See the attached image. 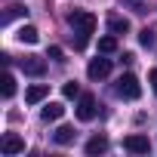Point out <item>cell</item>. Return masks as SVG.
<instances>
[{"label": "cell", "mask_w": 157, "mask_h": 157, "mask_svg": "<svg viewBox=\"0 0 157 157\" xmlns=\"http://www.w3.org/2000/svg\"><path fill=\"white\" fill-rule=\"evenodd\" d=\"M49 59H56V62H62V49H59V46H49Z\"/></svg>", "instance_id": "obj_19"}, {"label": "cell", "mask_w": 157, "mask_h": 157, "mask_svg": "<svg viewBox=\"0 0 157 157\" xmlns=\"http://www.w3.org/2000/svg\"><path fill=\"white\" fill-rule=\"evenodd\" d=\"M114 90H117L120 99H129V102H136V99L142 96V83H139V77H136V74H123L120 80H117Z\"/></svg>", "instance_id": "obj_2"}, {"label": "cell", "mask_w": 157, "mask_h": 157, "mask_svg": "<svg viewBox=\"0 0 157 157\" xmlns=\"http://www.w3.org/2000/svg\"><path fill=\"white\" fill-rule=\"evenodd\" d=\"M0 151L3 154H22L25 151V139H19L16 132H6L3 142H0Z\"/></svg>", "instance_id": "obj_6"}, {"label": "cell", "mask_w": 157, "mask_h": 157, "mask_svg": "<svg viewBox=\"0 0 157 157\" xmlns=\"http://www.w3.org/2000/svg\"><path fill=\"white\" fill-rule=\"evenodd\" d=\"M68 25L74 28V46L77 49H83L86 46V40H90V34L96 31V16L93 13H86V10H74V13H68Z\"/></svg>", "instance_id": "obj_1"}, {"label": "cell", "mask_w": 157, "mask_h": 157, "mask_svg": "<svg viewBox=\"0 0 157 157\" xmlns=\"http://www.w3.org/2000/svg\"><path fill=\"white\" fill-rule=\"evenodd\" d=\"M139 43H142V46H154V31H148V28H145V31L139 34Z\"/></svg>", "instance_id": "obj_18"}, {"label": "cell", "mask_w": 157, "mask_h": 157, "mask_svg": "<svg viewBox=\"0 0 157 157\" xmlns=\"http://www.w3.org/2000/svg\"><path fill=\"white\" fill-rule=\"evenodd\" d=\"M105 151H108V139L105 136H93L86 142V154H105Z\"/></svg>", "instance_id": "obj_13"}, {"label": "cell", "mask_w": 157, "mask_h": 157, "mask_svg": "<svg viewBox=\"0 0 157 157\" xmlns=\"http://www.w3.org/2000/svg\"><path fill=\"white\" fill-rule=\"evenodd\" d=\"M0 83H3V99H13V96H16V77H13L10 71L3 74V80H0Z\"/></svg>", "instance_id": "obj_15"}, {"label": "cell", "mask_w": 157, "mask_h": 157, "mask_svg": "<svg viewBox=\"0 0 157 157\" xmlns=\"http://www.w3.org/2000/svg\"><path fill=\"white\" fill-rule=\"evenodd\" d=\"M22 71L31 74V77H40V74L46 71V62L37 59V56H28V59H22Z\"/></svg>", "instance_id": "obj_7"}, {"label": "cell", "mask_w": 157, "mask_h": 157, "mask_svg": "<svg viewBox=\"0 0 157 157\" xmlns=\"http://www.w3.org/2000/svg\"><path fill=\"white\" fill-rule=\"evenodd\" d=\"M62 96H65V99H80V86H77L74 80H68V83L62 86Z\"/></svg>", "instance_id": "obj_17"}, {"label": "cell", "mask_w": 157, "mask_h": 157, "mask_svg": "<svg viewBox=\"0 0 157 157\" xmlns=\"http://www.w3.org/2000/svg\"><path fill=\"white\" fill-rule=\"evenodd\" d=\"M65 114V108H62V102H49V105H43V111H40V117L49 123V120H59Z\"/></svg>", "instance_id": "obj_11"}, {"label": "cell", "mask_w": 157, "mask_h": 157, "mask_svg": "<svg viewBox=\"0 0 157 157\" xmlns=\"http://www.w3.org/2000/svg\"><path fill=\"white\" fill-rule=\"evenodd\" d=\"M93 117H96V99H93L90 93H83V96H80V102H77V120L90 123Z\"/></svg>", "instance_id": "obj_3"}, {"label": "cell", "mask_w": 157, "mask_h": 157, "mask_svg": "<svg viewBox=\"0 0 157 157\" xmlns=\"http://www.w3.org/2000/svg\"><path fill=\"white\" fill-rule=\"evenodd\" d=\"M108 71H111V59H93L86 68L90 80H102V77H108Z\"/></svg>", "instance_id": "obj_5"}, {"label": "cell", "mask_w": 157, "mask_h": 157, "mask_svg": "<svg viewBox=\"0 0 157 157\" xmlns=\"http://www.w3.org/2000/svg\"><path fill=\"white\" fill-rule=\"evenodd\" d=\"M46 93H49V86H43V83H34V86H28V93H25V102H28V105H37V102H43V99H46Z\"/></svg>", "instance_id": "obj_8"}, {"label": "cell", "mask_w": 157, "mask_h": 157, "mask_svg": "<svg viewBox=\"0 0 157 157\" xmlns=\"http://www.w3.org/2000/svg\"><path fill=\"white\" fill-rule=\"evenodd\" d=\"M123 148H126L129 154H148V151H151L148 139H145V136H139V132H136V136H126V139H123Z\"/></svg>", "instance_id": "obj_4"}, {"label": "cell", "mask_w": 157, "mask_h": 157, "mask_svg": "<svg viewBox=\"0 0 157 157\" xmlns=\"http://www.w3.org/2000/svg\"><path fill=\"white\" fill-rule=\"evenodd\" d=\"M25 13H28V6H22V3H10L6 13L0 16V25H10L13 19H19V16H25Z\"/></svg>", "instance_id": "obj_9"}, {"label": "cell", "mask_w": 157, "mask_h": 157, "mask_svg": "<svg viewBox=\"0 0 157 157\" xmlns=\"http://www.w3.org/2000/svg\"><path fill=\"white\" fill-rule=\"evenodd\" d=\"M114 49H117V37H114V34H108V37H102V40H99V52H105V56H108V52H114Z\"/></svg>", "instance_id": "obj_16"}, {"label": "cell", "mask_w": 157, "mask_h": 157, "mask_svg": "<svg viewBox=\"0 0 157 157\" xmlns=\"http://www.w3.org/2000/svg\"><path fill=\"white\" fill-rule=\"evenodd\" d=\"M16 37H19V43H37V40H40V31H37L34 25H22Z\"/></svg>", "instance_id": "obj_10"}, {"label": "cell", "mask_w": 157, "mask_h": 157, "mask_svg": "<svg viewBox=\"0 0 157 157\" xmlns=\"http://www.w3.org/2000/svg\"><path fill=\"white\" fill-rule=\"evenodd\" d=\"M108 28H111V34H126L129 31V22L123 16H108Z\"/></svg>", "instance_id": "obj_14"}, {"label": "cell", "mask_w": 157, "mask_h": 157, "mask_svg": "<svg viewBox=\"0 0 157 157\" xmlns=\"http://www.w3.org/2000/svg\"><path fill=\"white\" fill-rule=\"evenodd\" d=\"M74 136H77V132H74V126H59V129L52 132V142H56V145H71V142H74Z\"/></svg>", "instance_id": "obj_12"}, {"label": "cell", "mask_w": 157, "mask_h": 157, "mask_svg": "<svg viewBox=\"0 0 157 157\" xmlns=\"http://www.w3.org/2000/svg\"><path fill=\"white\" fill-rule=\"evenodd\" d=\"M148 80H151V86H154V93H157V68H154V71L148 74Z\"/></svg>", "instance_id": "obj_20"}]
</instances>
